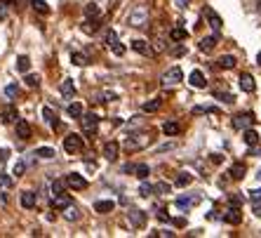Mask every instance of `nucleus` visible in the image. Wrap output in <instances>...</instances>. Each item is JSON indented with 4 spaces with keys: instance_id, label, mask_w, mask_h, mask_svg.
I'll return each instance as SVG.
<instances>
[{
    "instance_id": "nucleus-1",
    "label": "nucleus",
    "mask_w": 261,
    "mask_h": 238,
    "mask_svg": "<svg viewBox=\"0 0 261 238\" xmlns=\"http://www.w3.org/2000/svg\"><path fill=\"white\" fill-rule=\"evenodd\" d=\"M127 24L130 26H146L148 24V7L146 5H134L132 7V12H130V17H127Z\"/></svg>"
},
{
    "instance_id": "nucleus-2",
    "label": "nucleus",
    "mask_w": 261,
    "mask_h": 238,
    "mask_svg": "<svg viewBox=\"0 0 261 238\" xmlns=\"http://www.w3.org/2000/svg\"><path fill=\"white\" fill-rule=\"evenodd\" d=\"M148 144H151V134H146V132L132 134V137L125 139V149H127V151H139V149H146Z\"/></svg>"
},
{
    "instance_id": "nucleus-3",
    "label": "nucleus",
    "mask_w": 261,
    "mask_h": 238,
    "mask_svg": "<svg viewBox=\"0 0 261 238\" xmlns=\"http://www.w3.org/2000/svg\"><path fill=\"white\" fill-rule=\"evenodd\" d=\"M184 80V74H181V69L179 66H172L167 74L162 75V88H176L179 83Z\"/></svg>"
},
{
    "instance_id": "nucleus-4",
    "label": "nucleus",
    "mask_w": 261,
    "mask_h": 238,
    "mask_svg": "<svg viewBox=\"0 0 261 238\" xmlns=\"http://www.w3.org/2000/svg\"><path fill=\"white\" fill-rule=\"evenodd\" d=\"M80 125H83V132L94 134V132H97V125H99V116H97V113H85V116H80Z\"/></svg>"
},
{
    "instance_id": "nucleus-5",
    "label": "nucleus",
    "mask_w": 261,
    "mask_h": 238,
    "mask_svg": "<svg viewBox=\"0 0 261 238\" xmlns=\"http://www.w3.org/2000/svg\"><path fill=\"white\" fill-rule=\"evenodd\" d=\"M83 149V137L80 134H66L64 137V151L66 153H78Z\"/></svg>"
},
{
    "instance_id": "nucleus-6",
    "label": "nucleus",
    "mask_w": 261,
    "mask_h": 238,
    "mask_svg": "<svg viewBox=\"0 0 261 238\" xmlns=\"http://www.w3.org/2000/svg\"><path fill=\"white\" fill-rule=\"evenodd\" d=\"M203 15L207 17V21H209V29L214 31V33H221V29H224V21H221V17L212 10V7H205L203 10Z\"/></svg>"
},
{
    "instance_id": "nucleus-7",
    "label": "nucleus",
    "mask_w": 261,
    "mask_h": 238,
    "mask_svg": "<svg viewBox=\"0 0 261 238\" xmlns=\"http://www.w3.org/2000/svg\"><path fill=\"white\" fill-rule=\"evenodd\" d=\"M106 47H111L118 57L125 55V47L118 43V33H116V31H106Z\"/></svg>"
},
{
    "instance_id": "nucleus-8",
    "label": "nucleus",
    "mask_w": 261,
    "mask_h": 238,
    "mask_svg": "<svg viewBox=\"0 0 261 238\" xmlns=\"http://www.w3.org/2000/svg\"><path fill=\"white\" fill-rule=\"evenodd\" d=\"M66 186L75 189V191H83V189H87V179L78 172H71V175H66Z\"/></svg>"
},
{
    "instance_id": "nucleus-9",
    "label": "nucleus",
    "mask_w": 261,
    "mask_h": 238,
    "mask_svg": "<svg viewBox=\"0 0 261 238\" xmlns=\"http://www.w3.org/2000/svg\"><path fill=\"white\" fill-rule=\"evenodd\" d=\"M221 220L226 222V224H233V226H235V224H240V222H243V210L231 205L226 212H224V217H221Z\"/></svg>"
},
{
    "instance_id": "nucleus-10",
    "label": "nucleus",
    "mask_w": 261,
    "mask_h": 238,
    "mask_svg": "<svg viewBox=\"0 0 261 238\" xmlns=\"http://www.w3.org/2000/svg\"><path fill=\"white\" fill-rule=\"evenodd\" d=\"M252 123H254V116H252V113H238V116L233 118V128H235V130L249 128Z\"/></svg>"
},
{
    "instance_id": "nucleus-11",
    "label": "nucleus",
    "mask_w": 261,
    "mask_h": 238,
    "mask_svg": "<svg viewBox=\"0 0 261 238\" xmlns=\"http://www.w3.org/2000/svg\"><path fill=\"white\" fill-rule=\"evenodd\" d=\"M127 220H130L132 226L141 229V226L146 224V212H144V210H130V212H127Z\"/></svg>"
},
{
    "instance_id": "nucleus-12",
    "label": "nucleus",
    "mask_w": 261,
    "mask_h": 238,
    "mask_svg": "<svg viewBox=\"0 0 261 238\" xmlns=\"http://www.w3.org/2000/svg\"><path fill=\"white\" fill-rule=\"evenodd\" d=\"M132 50L139 52V55H144V57L153 55V47H151V43H146V40H132Z\"/></svg>"
},
{
    "instance_id": "nucleus-13",
    "label": "nucleus",
    "mask_w": 261,
    "mask_h": 238,
    "mask_svg": "<svg viewBox=\"0 0 261 238\" xmlns=\"http://www.w3.org/2000/svg\"><path fill=\"white\" fill-rule=\"evenodd\" d=\"M238 85H240V90L243 92H254L257 90V83H254V78L249 74H243L238 78Z\"/></svg>"
},
{
    "instance_id": "nucleus-14",
    "label": "nucleus",
    "mask_w": 261,
    "mask_h": 238,
    "mask_svg": "<svg viewBox=\"0 0 261 238\" xmlns=\"http://www.w3.org/2000/svg\"><path fill=\"white\" fill-rule=\"evenodd\" d=\"M99 31V17H87L83 21V33L87 36H92V33H97Z\"/></svg>"
},
{
    "instance_id": "nucleus-15",
    "label": "nucleus",
    "mask_w": 261,
    "mask_h": 238,
    "mask_svg": "<svg viewBox=\"0 0 261 238\" xmlns=\"http://www.w3.org/2000/svg\"><path fill=\"white\" fill-rule=\"evenodd\" d=\"M188 83H191L193 88H198V90H203V88L207 85V80H205L203 71H198V69H195V71H193V74L188 75Z\"/></svg>"
},
{
    "instance_id": "nucleus-16",
    "label": "nucleus",
    "mask_w": 261,
    "mask_h": 238,
    "mask_svg": "<svg viewBox=\"0 0 261 238\" xmlns=\"http://www.w3.org/2000/svg\"><path fill=\"white\" fill-rule=\"evenodd\" d=\"M19 201H21V208H26V210H31V208H35V203H38V196H35L33 191H24Z\"/></svg>"
},
{
    "instance_id": "nucleus-17",
    "label": "nucleus",
    "mask_w": 261,
    "mask_h": 238,
    "mask_svg": "<svg viewBox=\"0 0 261 238\" xmlns=\"http://www.w3.org/2000/svg\"><path fill=\"white\" fill-rule=\"evenodd\" d=\"M118 151H120V144H118V142H108L104 147L106 161H116V158H118Z\"/></svg>"
},
{
    "instance_id": "nucleus-18",
    "label": "nucleus",
    "mask_w": 261,
    "mask_h": 238,
    "mask_svg": "<svg viewBox=\"0 0 261 238\" xmlns=\"http://www.w3.org/2000/svg\"><path fill=\"white\" fill-rule=\"evenodd\" d=\"M69 205H71V196H66V193H57V196H52V208L64 210V208H69Z\"/></svg>"
},
{
    "instance_id": "nucleus-19",
    "label": "nucleus",
    "mask_w": 261,
    "mask_h": 238,
    "mask_svg": "<svg viewBox=\"0 0 261 238\" xmlns=\"http://www.w3.org/2000/svg\"><path fill=\"white\" fill-rule=\"evenodd\" d=\"M217 43H219V33L203 38V40H200V50H203V52H209V50H214V47H217Z\"/></svg>"
},
{
    "instance_id": "nucleus-20",
    "label": "nucleus",
    "mask_w": 261,
    "mask_h": 238,
    "mask_svg": "<svg viewBox=\"0 0 261 238\" xmlns=\"http://www.w3.org/2000/svg\"><path fill=\"white\" fill-rule=\"evenodd\" d=\"M243 139H245V144H247V147H254V144H259V134H257V130H252V128H245Z\"/></svg>"
},
{
    "instance_id": "nucleus-21",
    "label": "nucleus",
    "mask_w": 261,
    "mask_h": 238,
    "mask_svg": "<svg viewBox=\"0 0 261 238\" xmlns=\"http://www.w3.org/2000/svg\"><path fill=\"white\" fill-rule=\"evenodd\" d=\"M113 208H116V203H113V201H97V203H94V212H99V215L113 212Z\"/></svg>"
},
{
    "instance_id": "nucleus-22",
    "label": "nucleus",
    "mask_w": 261,
    "mask_h": 238,
    "mask_svg": "<svg viewBox=\"0 0 261 238\" xmlns=\"http://www.w3.org/2000/svg\"><path fill=\"white\" fill-rule=\"evenodd\" d=\"M17 137L19 139H29L31 137V125L26 120H17Z\"/></svg>"
},
{
    "instance_id": "nucleus-23",
    "label": "nucleus",
    "mask_w": 261,
    "mask_h": 238,
    "mask_svg": "<svg viewBox=\"0 0 261 238\" xmlns=\"http://www.w3.org/2000/svg\"><path fill=\"white\" fill-rule=\"evenodd\" d=\"M59 90H61V94H64L66 99H73V94H75V85H73V80H71V78H66V80L61 83V88H59Z\"/></svg>"
},
{
    "instance_id": "nucleus-24",
    "label": "nucleus",
    "mask_w": 261,
    "mask_h": 238,
    "mask_svg": "<svg viewBox=\"0 0 261 238\" xmlns=\"http://www.w3.org/2000/svg\"><path fill=\"white\" fill-rule=\"evenodd\" d=\"M245 172H247V167H245V163H233V167L228 170V175L233 177V179H243Z\"/></svg>"
},
{
    "instance_id": "nucleus-25",
    "label": "nucleus",
    "mask_w": 261,
    "mask_h": 238,
    "mask_svg": "<svg viewBox=\"0 0 261 238\" xmlns=\"http://www.w3.org/2000/svg\"><path fill=\"white\" fill-rule=\"evenodd\" d=\"M0 120H2V123H14V120H17V109H14V106L2 109V113H0Z\"/></svg>"
},
{
    "instance_id": "nucleus-26",
    "label": "nucleus",
    "mask_w": 261,
    "mask_h": 238,
    "mask_svg": "<svg viewBox=\"0 0 261 238\" xmlns=\"http://www.w3.org/2000/svg\"><path fill=\"white\" fill-rule=\"evenodd\" d=\"M43 118H45V120H47L54 130L59 128V120H57V116H54V111L50 109V106H45V109H43Z\"/></svg>"
},
{
    "instance_id": "nucleus-27",
    "label": "nucleus",
    "mask_w": 261,
    "mask_h": 238,
    "mask_svg": "<svg viewBox=\"0 0 261 238\" xmlns=\"http://www.w3.org/2000/svg\"><path fill=\"white\" fill-rule=\"evenodd\" d=\"M29 69H31V59H29L26 55L17 57V71H19V74H26Z\"/></svg>"
},
{
    "instance_id": "nucleus-28",
    "label": "nucleus",
    "mask_w": 261,
    "mask_h": 238,
    "mask_svg": "<svg viewBox=\"0 0 261 238\" xmlns=\"http://www.w3.org/2000/svg\"><path fill=\"white\" fill-rule=\"evenodd\" d=\"M35 156H38V158L50 161V158H54L57 153H54V149H50V147H40V149H35Z\"/></svg>"
},
{
    "instance_id": "nucleus-29",
    "label": "nucleus",
    "mask_w": 261,
    "mask_h": 238,
    "mask_svg": "<svg viewBox=\"0 0 261 238\" xmlns=\"http://www.w3.org/2000/svg\"><path fill=\"white\" fill-rule=\"evenodd\" d=\"M221 69H233L235 66V57L233 55H224V57H219V61H217Z\"/></svg>"
},
{
    "instance_id": "nucleus-30",
    "label": "nucleus",
    "mask_w": 261,
    "mask_h": 238,
    "mask_svg": "<svg viewBox=\"0 0 261 238\" xmlns=\"http://www.w3.org/2000/svg\"><path fill=\"white\" fill-rule=\"evenodd\" d=\"M160 106H162V99H151V102L144 104V113H156Z\"/></svg>"
},
{
    "instance_id": "nucleus-31",
    "label": "nucleus",
    "mask_w": 261,
    "mask_h": 238,
    "mask_svg": "<svg viewBox=\"0 0 261 238\" xmlns=\"http://www.w3.org/2000/svg\"><path fill=\"white\" fill-rule=\"evenodd\" d=\"M179 123H174V120H167V123H165V125H162V132H165V134H170V137H172V134H179Z\"/></svg>"
},
{
    "instance_id": "nucleus-32",
    "label": "nucleus",
    "mask_w": 261,
    "mask_h": 238,
    "mask_svg": "<svg viewBox=\"0 0 261 238\" xmlns=\"http://www.w3.org/2000/svg\"><path fill=\"white\" fill-rule=\"evenodd\" d=\"M31 5H33L35 12H40V15H50V5H47L45 0H33Z\"/></svg>"
},
{
    "instance_id": "nucleus-33",
    "label": "nucleus",
    "mask_w": 261,
    "mask_h": 238,
    "mask_svg": "<svg viewBox=\"0 0 261 238\" xmlns=\"http://www.w3.org/2000/svg\"><path fill=\"white\" fill-rule=\"evenodd\" d=\"M64 217H66L69 222H75L78 217H80V215H78V208H75L73 203H71L69 208H64Z\"/></svg>"
},
{
    "instance_id": "nucleus-34",
    "label": "nucleus",
    "mask_w": 261,
    "mask_h": 238,
    "mask_svg": "<svg viewBox=\"0 0 261 238\" xmlns=\"http://www.w3.org/2000/svg\"><path fill=\"white\" fill-rule=\"evenodd\" d=\"M170 38L176 40V43H179V40H186V38H188V31H186V29H172V31H170Z\"/></svg>"
},
{
    "instance_id": "nucleus-35",
    "label": "nucleus",
    "mask_w": 261,
    "mask_h": 238,
    "mask_svg": "<svg viewBox=\"0 0 261 238\" xmlns=\"http://www.w3.org/2000/svg\"><path fill=\"white\" fill-rule=\"evenodd\" d=\"M170 189H172V186H170L167 182H158L156 186H153V193H158V196H167Z\"/></svg>"
},
{
    "instance_id": "nucleus-36",
    "label": "nucleus",
    "mask_w": 261,
    "mask_h": 238,
    "mask_svg": "<svg viewBox=\"0 0 261 238\" xmlns=\"http://www.w3.org/2000/svg\"><path fill=\"white\" fill-rule=\"evenodd\" d=\"M69 116L71 118H80L83 116V104H78V102L69 104Z\"/></svg>"
},
{
    "instance_id": "nucleus-37",
    "label": "nucleus",
    "mask_w": 261,
    "mask_h": 238,
    "mask_svg": "<svg viewBox=\"0 0 261 238\" xmlns=\"http://www.w3.org/2000/svg\"><path fill=\"white\" fill-rule=\"evenodd\" d=\"M134 175H137V177H139V179H146V177H148V175H151V167H148V165H137V167H134Z\"/></svg>"
},
{
    "instance_id": "nucleus-38",
    "label": "nucleus",
    "mask_w": 261,
    "mask_h": 238,
    "mask_svg": "<svg viewBox=\"0 0 261 238\" xmlns=\"http://www.w3.org/2000/svg\"><path fill=\"white\" fill-rule=\"evenodd\" d=\"M191 182H193V177L188 175V172H181V175L176 177V186H181V189H184V186H188Z\"/></svg>"
},
{
    "instance_id": "nucleus-39",
    "label": "nucleus",
    "mask_w": 261,
    "mask_h": 238,
    "mask_svg": "<svg viewBox=\"0 0 261 238\" xmlns=\"http://www.w3.org/2000/svg\"><path fill=\"white\" fill-rule=\"evenodd\" d=\"M71 61H73L75 66H85V64H87V57L80 55V52H73V55H71Z\"/></svg>"
},
{
    "instance_id": "nucleus-40",
    "label": "nucleus",
    "mask_w": 261,
    "mask_h": 238,
    "mask_svg": "<svg viewBox=\"0 0 261 238\" xmlns=\"http://www.w3.org/2000/svg\"><path fill=\"white\" fill-rule=\"evenodd\" d=\"M193 203H195V198H184V196H181V198H176V208H181V210H188Z\"/></svg>"
},
{
    "instance_id": "nucleus-41",
    "label": "nucleus",
    "mask_w": 261,
    "mask_h": 238,
    "mask_svg": "<svg viewBox=\"0 0 261 238\" xmlns=\"http://www.w3.org/2000/svg\"><path fill=\"white\" fill-rule=\"evenodd\" d=\"M17 94H19V88L14 85V83H10V85L5 88V97H7V99H14Z\"/></svg>"
},
{
    "instance_id": "nucleus-42",
    "label": "nucleus",
    "mask_w": 261,
    "mask_h": 238,
    "mask_svg": "<svg viewBox=\"0 0 261 238\" xmlns=\"http://www.w3.org/2000/svg\"><path fill=\"white\" fill-rule=\"evenodd\" d=\"M85 15L87 17H99V5H94V2L85 5Z\"/></svg>"
},
{
    "instance_id": "nucleus-43",
    "label": "nucleus",
    "mask_w": 261,
    "mask_h": 238,
    "mask_svg": "<svg viewBox=\"0 0 261 238\" xmlns=\"http://www.w3.org/2000/svg\"><path fill=\"white\" fill-rule=\"evenodd\" d=\"M24 170H26V163H24V161H17L14 167H12V175H14V177H21V175H24Z\"/></svg>"
},
{
    "instance_id": "nucleus-44",
    "label": "nucleus",
    "mask_w": 261,
    "mask_h": 238,
    "mask_svg": "<svg viewBox=\"0 0 261 238\" xmlns=\"http://www.w3.org/2000/svg\"><path fill=\"white\" fill-rule=\"evenodd\" d=\"M64 184H66V182L54 179V182H52V196H57V193H64Z\"/></svg>"
},
{
    "instance_id": "nucleus-45",
    "label": "nucleus",
    "mask_w": 261,
    "mask_h": 238,
    "mask_svg": "<svg viewBox=\"0 0 261 238\" xmlns=\"http://www.w3.org/2000/svg\"><path fill=\"white\" fill-rule=\"evenodd\" d=\"M26 85H29V88H38V85H40V78L35 74H29L26 75Z\"/></svg>"
},
{
    "instance_id": "nucleus-46",
    "label": "nucleus",
    "mask_w": 261,
    "mask_h": 238,
    "mask_svg": "<svg viewBox=\"0 0 261 238\" xmlns=\"http://www.w3.org/2000/svg\"><path fill=\"white\" fill-rule=\"evenodd\" d=\"M139 193H141V196H146V198H148V196L153 193V186H151V184H146V182H144V184L139 186Z\"/></svg>"
},
{
    "instance_id": "nucleus-47",
    "label": "nucleus",
    "mask_w": 261,
    "mask_h": 238,
    "mask_svg": "<svg viewBox=\"0 0 261 238\" xmlns=\"http://www.w3.org/2000/svg\"><path fill=\"white\" fill-rule=\"evenodd\" d=\"M10 186H12V177H7V175H0V189H5V191H7Z\"/></svg>"
},
{
    "instance_id": "nucleus-48",
    "label": "nucleus",
    "mask_w": 261,
    "mask_h": 238,
    "mask_svg": "<svg viewBox=\"0 0 261 238\" xmlns=\"http://www.w3.org/2000/svg\"><path fill=\"white\" fill-rule=\"evenodd\" d=\"M217 99H221V102H226V104H233L235 99H233V94H224V92H217Z\"/></svg>"
},
{
    "instance_id": "nucleus-49",
    "label": "nucleus",
    "mask_w": 261,
    "mask_h": 238,
    "mask_svg": "<svg viewBox=\"0 0 261 238\" xmlns=\"http://www.w3.org/2000/svg\"><path fill=\"white\" fill-rule=\"evenodd\" d=\"M231 205H233V208H240V205H243V196H238V193H235V196H231Z\"/></svg>"
},
{
    "instance_id": "nucleus-50",
    "label": "nucleus",
    "mask_w": 261,
    "mask_h": 238,
    "mask_svg": "<svg viewBox=\"0 0 261 238\" xmlns=\"http://www.w3.org/2000/svg\"><path fill=\"white\" fill-rule=\"evenodd\" d=\"M249 198H252L254 203H259L261 201V189H252V191H249Z\"/></svg>"
},
{
    "instance_id": "nucleus-51",
    "label": "nucleus",
    "mask_w": 261,
    "mask_h": 238,
    "mask_svg": "<svg viewBox=\"0 0 261 238\" xmlns=\"http://www.w3.org/2000/svg\"><path fill=\"white\" fill-rule=\"evenodd\" d=\"M158 220H160V222H170V215H167V210H162V208H160V210H158Z\"/></svg>"
},
{
    "instance_id": "nucleus-52",
    "label": "nucleus",
    "mask_w": 261,
    "mask_h": 238,
    "mask_svg": "<svg viewBox=\"0 0 261 238\" xmlns=\"http://www.w3.org/2000/svg\"><path fill=\"white\" fill-rule=\"evenodd\" d=\"M172 55H174V57H184V55H186V47H184V45L174 47V50H172Z\"/></svg>"
},
{
    "instance_id": "nucleus-53",
    "label": "nucleus",
    "mask_w": 261,
    "mask_h": 238,
    "mask_svg": "<svg viewBox=\"0 0 261 238\" xmlns=\"http://www.w3.org/2000/svg\"><path fill=\"white\" fill-rule=\"evenodd\" d=\"M5 17H7V5L2 2V5H0V21H2Z\"/></svg>"
},
{
    "instance_id": "nucleus-54",
    "label": "nucleus",
    "mask_w": 261,
    "mask_h": 238,
    "mask_svg": "<svg viewBox=\"0 0 261 238\" xmlns=\"http://www.w3.org/2000/svg\"><path fill=\"white\" fill-rule=\"evenodd\" d=\"M174 5H176V7H179V10H184V7H186V5H188V0H174Z\"/></svg>"
},
{
    "instance_id": "nucleus-55",
    "label": "nucleus",
    "mask_w": 261,
    "mask_h": 238,
    "mask_svg": "<svg viewBox=\"0 0 261 238\" xmlns=\"http://www.w3.org/2000/svg\"><path fill=\"white\" fill-rule=\"evenodd\" d=\"M249 156H261V149H257V144L249 147Z\"/></svg>"
},
{
    "instance_id": "nucleus-56",
    "label": "nucleus",
    "mask_w": 261,
    "mask_h": 238,
    "mask_svg": "<svg viewBox=\"0 0 261 238\" xmlns=\"http://www.w3.org/2000/svg\"><path fill=\"white\" fill-rule=\"evenodd\" d=\"M221 161H224V158H221L219 153H212V163H214V165H219V163H221Z\"/></svg>"
},
{
    "instance_id": "nucleus-57",
    "label": "nucleus",
    "mask_w": 261,
    "mask_h": 238,
    "mask_svg": "<svg viewBox=\"0 0 261 238\" xmlns=\"http://www.w3.org/2000/svg\"><path fill=\"white\" fill-rule=\"evenodd\" d=\"M7 156H10V151H5V149H0V163H2V161H7Z\"/></svg>"
},
{
    "instance_id": "nucleus-58",
    "label": "nucleus",
    "mask_w": 261,
    "mask_h": 238,
    "mask_svg": "<svg viewBox=\"0 0 261 238\" xmlns=\"http://www.w3.org/2000/svg\"><path fill=\"white\" fill-rule=\"evenodd\" d=\"M170 149H174V144H162V147H158V151L162 153V151H170Z\"/></svg>"
},
{
    "instance_id": "nucleus-59",
    "label": "nucleus",
    "mask_w": 261,
    "mask_h": 238,
    "mask_svg": "<svg viewBox=\"0 0 261 238\" xmlns=\"http://www.w3.org/2000/svg\"><path fill=\"white\" fill-rule=\"evenodd\" d=\"M254 215H257V217H261V205H259V203L254 205Z\"/></svg>"
},
{
    "instance_id": "nucleus-60",
    "label": "nucleus",
    "mask_w": 261,
    "mask_h": 238,
    "mask_svg": "<svg viewBox=\"0 0 261 238\" xmlns=\"http://www.w3.org/2000/svg\"><path fill=\"white\" fill-rule=\"evenodd\" d=\"M257 64H259V66H261V52H259V55H257Z\"/></svg>"
},
{
    "instance_id": "nucleus-61",
    "label": "nucleus",
    "mask_w": 261,
    "mask_h": 238,
    "mask_svg": "<svg viewBox=\"0 0 261 238\" xmlns=\"http://www.w3.org/2000/svg\"><path fill=\"white\" fill-rule=\"evenodd\" d=\"M0 2H5V5H10V2H14V0H0Z\"/></svg>"
},
{
    "instance_id": "nucleus-62",
    "label": "nucleus",
    "mask_w": 261,
    "mask_h": 238,
    "mask_svg": "<svg viewBox=\"0 0 261 238\" xmlns=\"http://www.w3.org/2000/svg\"><path fill=\"white\" fill-rule=\"evenodd\" d=\"M257 177H259V182H261V170H259V172H257Z\"/></svg>"
}]
</instances>
